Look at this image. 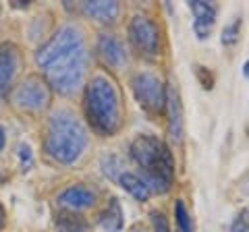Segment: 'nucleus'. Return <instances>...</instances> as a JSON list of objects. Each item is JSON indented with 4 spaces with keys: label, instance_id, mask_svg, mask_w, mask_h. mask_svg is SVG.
<instances>
[{
    "label": "nucleus",
    "instance_id": "obj_8",
    "mask_svg": "<svg viewBox=\"0 0 249 232\" xmlns=\"http://www.w3.org/2000/svg\"><path fill=\"white\" fill-rule=\"evenodd\" d=\"M164 112L168 116V137L175 145L183 143V133H185V125H183V104H181V96L178 89L173 81H168L164 85Z\"/></svg>",
    "mask_w": 249,
    "mask_h": 232
},
{
    "label": "nucleus",
    "instance_id": "obj_19",
    "mask_svg": "<svg viewBox=\"0 0 249 232\" xmlns=\"http://www.w3.org/2000/svg\"><path fill=\"white\" fill-rule=\"evenodd\" d=\"M193 73H196V79L201 85V89H206V91H212L214 89L216 77H214V73L210 71L208 66H204V65H193Z\"/></svg>",
    "mask_w": 249,
    "mask_h": 232
},
{
    "label": "nucleus",
    "instance_id": "obj_5",
    "mask_svg": "<svg viewBox=\"0 0 249 232\" xmlns=\"http://www.w3.org/2000/svg\"><path fill=\"white\" fill-rule=\"evenodd\" d=\"M11 102L25 112H42L50 104V87L42 77L29 75L11 91Z\"/></svg>",
    "mask_w": 249,
    "mask_h": 232
},
{
    "label": "nucleus",
    "instance_id": "obj_28",
    "mask_svg": "<svg viewBox=\"0 0 249 232\" xmlns=\"http://www.w3.org/2000/svg\"><path fill=\"white\" fill-rule=\"evenodd\" d=\"M135 232H143V230H135Z\"/></svg>",
    "mask_w": 249,
    "mask_h": 232
},
{
    "label": "nucleus",
    "instance_id": "obj_4",
    "mask_svg": "<svg viewBox=\"0 0 249 232\" xmlns=\"http://www.w3.org/2000/svg\"><path fill=\"white\" fill-rule=\"evenodd\" d=\"M88 148V129L69 110H56L48 120L44 149L58 164L71 166Z\"/></svg>",
    "mask_w": 249,
    "mask_h": 232
},
{
    "label": "nucleus",
    "instance_id": "obj_1",
    "mask_svg": "<svg viewBox=\"0 0 249 232\" xmlns=\"http://www.w3.org/2000/svg\"><path fill=\"white\" fill-rule=\"evenodd\" d=\"M36 63L44 71V81L60 96H73L85 83L89 54L83 29L67 23L56 29L48 42L36 52Z\"/></svg>",
    "mask_w": 249,
    "mask_h": 232
},
{
    "label": "nucleus",
    "instance_id": "obj_18",
    "mask_svg": "<svg viewBox=\"0 0 249 232\" xmlns=\"http://www.w3.org/2000/svg\"><path fill=\"white\" fill-rule=\"evenodd\" d=\"M175 218H177L178 232H193L191 215H189V212H187L183 199H177V201H175Z\"/></svg>",
    "mask_w": 249,
    "mask_h": 232
},
{
    "label": "nucleus",
    "instance_id": "obj_15",
    "mask_svg": "<svg viewBox=\"0 0 249 232\" xmlns=\"http://www.w3.org/2000/svg\"><path fill=\"white\" fill-rule=\"evenodd\" d=\"M121 184V187L129 193L131 197H135L137 201H142V203H145L147 199H150V189H147V184L143 182V179L139 174H133L129 172V170H124V172L119 176V181H116Z\"/></svg>",
    "mask_w": 249,
    "mask_h": 232
},
{
    "label": "nucleus",
    "instance_id": "obj_2",
    "mask_svg": "<svg viewBox=\"0 0 249 232\" xmlns=\"http://www.w3.org/2000/svg\"><path fill=\"white\" fill-rule=\"evenodd\" d=\"M129 151L133 162L142 168V179L150 193L164 195L166 191H170L175 181V158L164 141L154 135L142 133L131 141Z\"/></svg>",
    "mask_w": 249,
    "mask_h": 232
},
{
    "label": "nucleus",
    "instance_id": "obj_21",
    "mask_svg": "<svg viewBox=\"0 0 249 232\" xmlns=\"http://www.w3.org/2000/svg\"><path fill=\"white\" fill-rule=\"evenodd\" d=\"M150 218H152V224H154V230L156 232H170V224H168V218L162 212H152L150 214Z\"/></svg>",
    "mask_w": 249,
    "mask_h": 232
},
{
    "label": "nucleus",
    "instance_id": "obj_23",
    "mask_svg": "<svg viewBox=\"0 0 249 232\" xmlns=\"http://www.w3.org/2000/svg\"><path fill=\"white\" fill-rule=\"evenodd\" d=\"M19 158H21V170H29L34 164V156H31L29 145H19Z\"/></svg>",
    "mask_w": 249,
    "mask_h": 232
},
{
    "label": "nucleus",
    "instance_id": "obj_26",
    "mask_svg": "<svg viewBox=\"0 0 249 232\" xmlns=\"http://www.w3.org/2000/svg\"><path fill=\"white\" fill-rule=\"evenodd\" d=\"M2 148H4V129L0 127V151H2Z\"/></svg>",
    "mask_w": 249,
    "mask_h": 232
},
{
    "label": "nucleus",
    "instance_id": "obj_24",
    "mask_svg": "<svg viewBox=\"0 0 249 232\" xmlns=\"http://www.w3.org/2000/svg\"><path fill=\"white\" fill-rule=\"evenodd\" d=\"M239 189L245 193V195H249V170L245 172V176L241 179V182H239Z\"/></svg>",
    "mask_w": 249,
    "mask_h": 232
},
{
    "label": "nucleus",
    "instance_id": "obj_17",
    "mask_svg": "<svg viewBox=\"0 0 249 232\" xmlns=\"http://www.w3.org/2000/svg\"><path fill=\"white\" fill-rule=\"evenodd\" d=\"M241 27H243V19L241 17H235L229 25H224L222 35H220L222 46H235L239 42V37H241Z\"/></svg>",
    "mask_w": 249,
    "mask_h": 232
},
{
    "label": "nucleus",
    "instance_id": "obj_13",
    "mask_svg": "<svg viewBox=\"0 0 249 232\" xmlns=\"http://www.w3.org/2000/svg\"><path fill=\"white\" fill-rule=\"evenodd\" d=\"M81 11L98 23H114L121 15V4L114 0H88L81 4Z\"/></svg>",
    "mask_w": 249,
    "mask_h": 232
},
{
    "label": "nucleus",
    "instance_id": "obj_11",
    "mask_svg": "<svg viewBox=\"0 0 249 232\" xmlns=\"http://www.w3.org/2000/svg\"><path fill=\"white\" fill-rule=\"evenodd\" d=\"M98 54L102 63L114 71H121L127 65V52H124L121 40H116V35L112 33H102L98 37Z\"/></svg>",
    "mask_w": 249,
    "mask_h": 232
},
{
    "label": "nucleus",
    "instance_id": "obj_7",
    "mask_svg": "<svg viewBox=\"0 0 249 232\" xmlns=\"http://www.w3.org/2000/svg\"><path fill=\"white\" fill-rule=\"evenodd\" d=\"M129 40L135 46L139 54H143L145 58H156L162 48V35L160 27L154 19L147 15H133L129 21Z\"/></svg>",
    "mask_w": 249,
    "mask_h": 232
},
{
    "label": "nucleus",
    "instance_id": "obj_25",
    "mask_svg": "<svg viewBox=\"0 0 249 232\" xmlns=\"http://www.w3.org/2000/svg\"><path fill=\"white\" fill-rule=\"evenodd\" d=\"M4 222H6V214H4V207L0 205V230L4 228Z\"/></svg>",
    "mask_w": 249,
    "mask_h": 232
},
{
    "label": "nucleus",
    "instance_id": "obj_20",
    "mask_svg": "<svg viewBox=\"0 0 249 232\" xmlns=\"http://www.w3.org/2000/svg\"><path fill=\"white\" fill-rule=\"evenodd\" d=\"M60 232H88V224L77 215H62L58 222Z\"/></svg>",
    "mask_w": 249,
    "mask_h": 232
},
{
    "label": "nucleus",
    "instance_id": "obj_9",
    "mask_svg": "<svg viewBox=\"0 0 249 232\" xmlns=\"http://www.w3.org/2000/svg\"><path fill=\"white\" fill-rule=\"evenodd\" d=\"M189 9L193 13V17H196L193 19V32H196L197 40H206L212 33L214 23H216V15H218L216 4L204 2V0H191Z\"/></svg>",
    "mask_w": 249,
    "mask_h": 232
},
{
    "label": "nucleus",
    "instance_id": "obj_12",
    "mask_svg": "<svg viewBox=\"0 0 249 232\" xmlns=\"http://www.w3.org/2000/svg\"><path fill=\"white\" fill-rule=\"evenodd\" d=\"M17 66H19L17 50L13 46H2L0 48V102L9 94L13 79L17 75Z\"/></svg>",
    "mask_w": 249,
    "mask_h": 232
},
{
    "label": "nucleus",
    "instance_id": "obj_14",
    "mask_svg": "<svg viewBox=\"0 0 249 232\" xmlns=\"http://www.w3.org/2000/svg\"><path fill=\"white\" fill-rule=\"evenodd\" d=\"M98 224L100 228L104 232H121L123 226H124V215H123V207L119 203V199H110L106 205V210L100 214L98 218Z\"/></svg>",
    "mask_w": 249,
    "mask_h": 232
},
{
    "label": "nucleus",
    "instance_id": "obj_16",
    "mask_svg": "<svg viewBox=\"0 0 249 232\" xmlns=\"http://www.w3.org/2000/svg\"><path fill=\"white\" fill-rule=\"evenodd\" d=\"M100 166H102V172L104 176H108L110 181H119V176L124 172V164L119 156L114 153H108V156H102L100 160Z\"/></svg>",
    "mask_w": 249,
    "mask_h": 232
},
{
    "label": "nucleus",
    "instance_id": "obj_3",
    "mask_svg": "<svg viewBox=\"0 0 249 232\" xmlns=\"http://www.w3.org/2000/svg\"><path fill=\"white\" fill-rule=\"evenodd\" d=\"M85 116H88L91 129L104 137H112L123 127L121 98L116 85L106 75H96L85 85L83 98Z\"/></svg>",
    "mask_w": 249,
    "mask_h": 232
},
{
    "label": "nucleus",
    "instance_id": "obj_10",
    "mask_svg": "<svg viewBox=\"0 0 249 232\" xmlns=\"http://www.w3.org/2000/svg\"><path fill=\"white\" fill-rule=\"evenodd\" d=\"M56 201L60 207H65L69 212H81L96 205V193L85 184H73V187L62 191Z\"/></svg>",
    "mask_w": 249,
    "mask_h": 232
},
{
    "label": "nucleus",
    "instance_id": "obj_22",
    "mask_svg": "<svg viewBox=\"0 0 249 232\" xmlns=\"http://www.w3.org/2000/svg\"><path fill=\"white\" fill-rule=\"evenodd\" d=\"M231 232H249V210H241L231 226Z\"/></svg>",
    "mask_w": 249,
    "mask_h": 232
},
{
    "label": "nucleus",
    "instance_id": "obj_6",
    "mask_svg": "<svg viewBox=\"0 0 249 232\" xmlns=\"http://www.w3.org/2000/svg\"><path fill=\"white\" fill-rule=\"evenodd\" d=\"M131 89H133V96L137 99V104L143 108L147 114L158 116L164 112V83L158 79V75L154 73H135L133 79H131Z\"/></svg>",
    "mask_w": 249,
    "mask_h": 232
},
{
    "label": "nucleus",
    "instance_id": "obj_27",
    "mask_svg": "<svg viewBox=\"0 0 249 232\" xmlns=\"http://www.w3.org/2000/svg\"><path fill=\"white\" fill-rule=\"evenodd\" d=\"M243 75H245L247 79H249V58L245 60V65H243Z\"/></svg>",
    "mask_w": 249,
    "mask_h": 232
}]
</instances>
